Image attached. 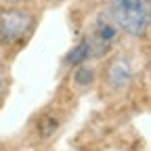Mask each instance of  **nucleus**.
Masks as SVG:
<instances>
[{
  "label": "nucleus",
  "instance_id": "0eeeda50",
  "mask_svg": "<svg viewBox=\"0 0 151 151\" xmlns=\"http://www.w3.org/2000/svg\"><path fill=\"white\" fill-rule=\"evenodd\" d=\"M52 2H63V0H52Z\"/></svg>",
  "mask_w": 151,
  "mask_h": 151
},
{
  "label": "nucleus",
  "instance_id": "7ed1b4c3",
  "mask_svg": "<svg viewBox=\"0 0 151 151\" xmlns=\"http://www.w3.org/2000/svg\"><path fill=\"white\" fill-rule=\"evenodd\" d=\"M109 17L116 21L122 36L143 40L151 25V0H107Z\"/></svg>",
  "mask_w": 151,
  "mask_h": 151
},
{
  "label": "nucleus",
  "instance_id": "39448f33",
  "mask_svg": "<svg viewBox=\"0 0 151 151\" xmlns=\"http://www.w3.org/2000/svg\"><path fill=\"white\" fill-rule=\"evenodd\" d=\"M94 80H97V69H94L90 63H82L73 67V84L76 86H92Z\"/></svg>",
  "mask_w": 151,
  "mask_h": 151
},
{
  "label": "nucleus",
  "instance_id": "423d86ee",
  "mask_svg": "<svg viewBox=\"0 0 151 151\" xmlns=\"http://www.w3.org/2000/svg\"><path fill=\"white\" fill-rule=\"evenodd\" d=\"M9 86H11L9 67H6V63H2V61H0V105L4 103L6 94H9Z\"/></svg>",
  "mask_w": 151,
  "mask_h": 151
},
{
  "label": "nucleus",
  "instance_id": "f257e3e1",
  "mask_svg": "<svg viewBox=\"0 0 151 151\" xmlns=\"http://www.w3.org/2000/svg\"><path fill=\"white\" fill-rule=\"evenodd\" d=\"M120 38H122V32L118 29L116 21L109 17V13L105 9H101L92 15L82 38L63 57V63L67 67H76L82 63L105 59L107 55L116 50V46L120 44Z\"/></svg>",
  "mask_w": 151,
  "mask_h": 151
},
{
  "label": "nucleus",
  "instance_id": "f03ea898",
  "mask_svg": "<svg viewBox=\"0 0 151 151\" xmlns=\"http://www.w3.org/2000/svg\"><path fill=\"white\" fill-rule=\"evenodd\" d=\"M38 25V13L23 4L0 6V50L25 46Z\"/></svg>",
  "mask_w": 151,
  "mask_h": 151
},
{
  "label": "nucleus",
  "instance_id": "20e7f679",
  "mask_svg": "<svg viewBox=\"0 0 151 151\" xmlns=\"http://www.w3.org/2000/svg\"><path fill=\"white\" fill-rule=\"evenodd\" d=\"M105 65L101 71V86L103 90H109V94H122L130 88L132 80L137 76L134 57L130 52H111L105 57Z\"/></svg>",
  "mask_w": 151,
  "mask_h": 151
}]
</instances>
